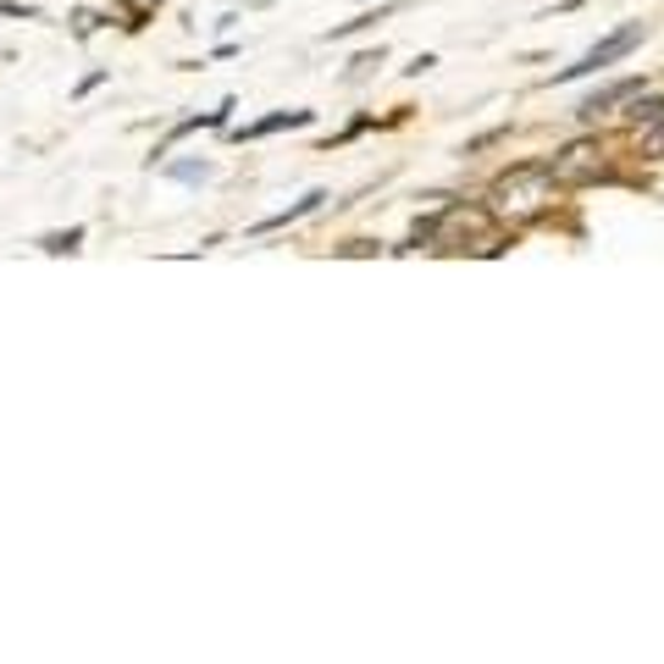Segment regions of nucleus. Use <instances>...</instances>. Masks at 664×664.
Instances as JSON below:
<instances>
[{
  "label": "nucleus",
  "instance_id": "nucleus-1",
  "mask_svg": "<svg viewBox=\"0 0 664 664\" xmlns=\"http://www.w3.org/2000/svg\"><path fill=\"white\" fill-rule=\"evenodd\" d=\"M554 205V167H510L493 189H488V216L526 227Z\"/></svg>",
  "mask_w": 664,
  "mask_h": 664
},
{
  "label": "nucleus",
  "instance_id": "nucleus-2",
  "mask_svg": "<svg viewBox=\"0 0 664 664\" xmlns=\"http://www.w3.org/2000/svg\"><path fill=\"white\" fill-rule=\"evenodd\" d=\"M642 45V23H631V29H620V34H609L603 45H592L576 67H565V73H554V84H576V78H587V73H598V67H609V62H620V56H631Z\"/></svg>",
  "mask_w": 664,
  "mask_h": 664
},
{
  "label": "nucleus",
  "instance_id": "nucleus-3",
  "mask_svg": "<svg viewBox=\"0 0 664 664\" xmlns=\"http://www.w3.org/2000/svg\"><path fill=\"white\" fill-rule=\"evenodd\" d=\"M548 167H554V183H598V178H603V150H598L592 139H576V144H565Z\"/></svg>",
  "mask_w": 664,
  "mask_h": 664
},
{
  "label": "nucleus",
  "instance_id": "nucleus-4",
  "mask_svg": "<svg viewBox=\"0 0 664 664\" xmlns=\"http://www.w3.org/2000/svg\"><path fill=\"white\" fill-rule=\"evenodd\" d=\"M636 89H642V78H620V84H603L598 95H587V100L576 106V117H581V122H592L598 111H609V106H620V100H631Z\"/></svg>",
  "mask_w": 664,
  "mask_h": 664
},
{
  "label": "nucleus",
  "instance_id": "nucleus-5",
  "mask_svg": "<svg viewBox=\"0 0 664 664\" xmlns=\"http://www.w3.org/2000/svg\"><path fill=\"white\" fill-rule=\"evenodd\" d=\"M310 111H277V117H260L255 128H244V139H266V133H282V128H304Z\"/></svg>",
  "mask_w": 664,
  "mask_h": 664
},
{
  "label": "nucleus",
  "instance_id": "nucleus-6",
  "mask_svg": "<svg viewBox=\"0 0 664 664\" xmlns=\"http://www.w3.org/2000/svg\"><path fill=\"white\" fill-rule=\"evenodd\" d=\"M326 194H304L299 205H288V211H277V216H266V222H255V233H277V227H288V222H299V216H310L315 205H321Z\"/></svg>",
  "mask_w": 664,
  "mask_h": 664
},
{
  "label": "nucleus",
  "instance_id": "nucleus-7",
  "mask_svg": "<svg viewBox=\"0 0 664 664\" xmlns=\"http://www.w3.org/2000/svg\"><path fill=\"white\" fill-rule=\"evenodd\" d=\"M625 122H631V128H653V122H664V100H636V106L625 111Z\"/></svg>",
  "mask_w": 664,
  "mask_h": 664
},
{
  "label": "nucleus",
  "instance_id": "nucleus-8",
  "mask_svg": "<svg viewBox=\"0 0 664 664\" xmlns=\"http://www.w3.org/2000/svg\"><path fill=\"white\" fill-rule=\"evenodd\" d=\"M78 244H84V227H67V233H51L40 249H45V255H67V249H78Z\"/></svg>",
  "mask_w": 664,
  "mask_h": 664
},
{
  "label": "nucleus",
  "instance_id": "nucleus-9",
  "mask_svg": "<svg viewBox=\"0 0 664 664\" xmlns=\"http://www.w3.org/2000/svg\"><path fill=\"white\" fill-rule=\"evenodd\" d=\"M642 156H653V161H664V122H653V128H642Z\"/></svg>",
  "mask_w": 664,
  "mask_h": 664
},
{
  "label": "nucleus",
  "instance_id": "nucleus-10",
  "mask_svg": "<svg viewBox=\"0 0 664 664\" xmlns=\"http://www.w3.org/2000/svg\"><path fill=\"white\" fill-rule=\"evenodd\" d=\"M172 178H183V183H194V178H211V167L200 161V167H172Z\"/></svg>",
  "mask_w": 664,
  "mask_h": 664
}]
</instances>
